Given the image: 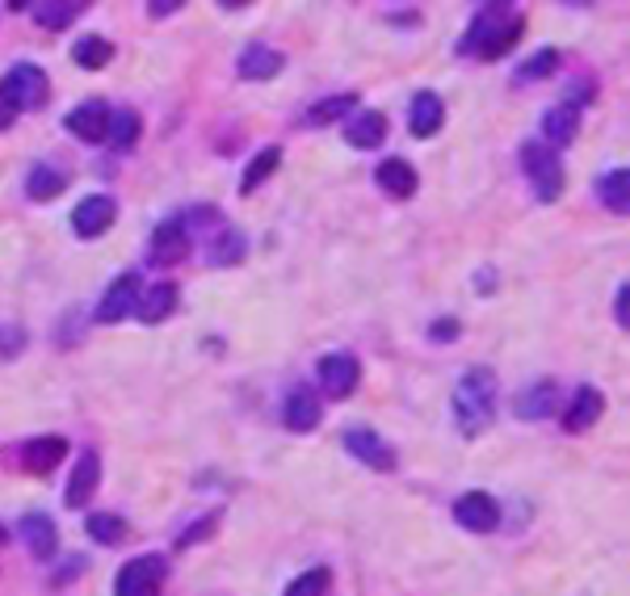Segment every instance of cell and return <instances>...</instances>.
<instances>
[{
	"instance_id": "6da1fadb",
	"label": "cell",
	"mask_w": 630,
	"mask_h": 596,
	"mask_svg": "<svg viewBox=\"0 0 630 596\" xmlns=\"http://www.w3.org/2000/svg\"><path fill=\"white\" fill-rule=\"evenodd\" d=\"M450 407H454V429H459L466 441H479V437L496 425V407H500V386H496L492 370H488V366L463 370Z\"/></svg>"
},
{
	"instance_id": "7a4b0ae2",
	"label": "cell",
	"mask_w": 630,
	"mask_h": 596,
	"mask_svg": "<svg viewBox=\"0 0 630 596\" xmlns=\"http://www.w3.org/2000/svg\"><path fill=\"white\" fill-rule=\"evenodd\" d=\"M525 34V17L518 13H504V9H479V17L466 26L459 55H475L484 63H492L500 55H509Z\"/></svg>"
},
{
	"instance_id": "3957f363",
	"label": "cell",
	"mask_w": 630,
	"mask_h": 596,
	"mask_svg": "<svg viewBox=\"0 0 630 596\" xmlns=\"http://www.w3.org/2000/svg\"><path fill=\"white\" fill-rule=\"evenodd\" d=\"M521 172H525V181H530V190L534 198L543 202V206H555L559 198H563V160H559V152L543 143V139H525L521 143Z\"/></svg>"
},
{
	"instance_id": "277c9868",
	"label": "cell",
	"mask_w": 630,
	"mask_h": 596,
	"mask_svg": "<svg viewBox=\"0 0 630 596\" xmlns=\"http://www.w3.org/2000/svg\"><path fill=\"white\" fill-rule=\"evenodd\" d=\"M0 97L13 114H38L51 102V81L38 63H13L0 81Z\"/></svg>"
},
{
	"instance_id": "5b68a950",
	"label": "cell",
	"mask_w": 630,
	"mask_h": 596,
	"mask_svg": "<svg viewBox=\"0 0 630 596\" xmlns=\"http://www.w3.org/2000/svg\"><path fill=\"white\" fill-rule=\"evenodd\" d=\"M168 584V559L147 550V555H135L127 559L118 575H114V596H165Z\"/></svg>"
},
{
	"instance_id": "8992f818",
	"label": "cell",
	"mask_w": 630,
	"mask_h": 596,
	"mask_svg": "<svg viewBox=\"0 0 630 596\" xmlns=\"http://www.w3.org/2000/svg\"><path fill=\"white\" fill-rule=\"evenodd\" d=\"M316 382H320V395L332 404H345L354 400L357 386H361V361L354 353H324L316 361Z\"/></svg>"
},
{
	"instance_id": "52a82bcc",
	"label": "cell",
	"mask_w": 630,
	"mask_h": 596,
	"mask_svg": "<svg viewBox=\"0 0 630 596\" xmlns=\"http://www.w3.org/2000/svg\"><path fill=\"white\" fill-rule=\"evenodd\" d=\"M341 445H345V454H349V458L361 462V466H366V470H375V475H391V470L400 466V454H395V445H391L383 433L366 429V425H354V429H345V433H341Z\"/></svg>"
},
{
	"instance_id": "ba28073f",
	"label": "cell",
	"mask_w": 630,
	"mask_h": 596,
	"mask_svg": "<svg viewBox=\"0 0 630 596\" xmlns=\"http://www.w3.org/2000/svg\"><path fill=\"white\" fill-rule=\"evenodd\" d=\"M193 252V236L190 227H186V218H165V223H156V231H152V240H147V265L152 270H177L181 261H190Z\"/></svg>"
},
{
	"instance_id": "9c48e42d",
	"label": "cell",
	"mask_w": 630,
	"mask_h": 596,
	"mask_svg": "<svg viewBox=\"0 0 630 596\" xmlns=\"http://www.w3.org/2000/svg\"><path fill=\"white\" fill-rule=\"evenodd\" d=\"M450 516H454V525H459V529L488 538V534L500 529L504 509H500V500H496L492 491H463V496L450 504Z\"/></svg>"
},
{
	"instance_id": "30bf717a",
	"label": "cell",
	"mask_w": 630,
	"mask_h": 596,
	"mask_svg": "<svg viewBox=\"0 0 630 596\" xmlns=\"http://www.w3.org/2000/svg\"><path fill=\"white\" fill-rule=\"evenodd\" d=\"M139 290H143V277H139L135 270L118 273L110 286H106V295L97 298L93 320H97V324H122V320H131V315H135Z\"/></svg>"
},
{
	"instance_id": "8fae6325",
	"label": "cell",
	"mask_w": 630,
	"mask_h": 596,
	"mask_svg": "<svg viewBox=\"0 0 630 596\" xmlns=\"http://www.w3.org/2000/svg\"><path fill=\"white\" fill-rule=\"evenodd\" d=\"M282 425L299 437L316 433V429L324 425V400H320V391L307 386V382H295V386L286 391V400H282Z\"/></svg>"
},
{
	"instance_id": "7c38bea8",
	"label": "cell",
	"mask_w": 630,
	"mask_h": 596,
	"mask_svg": "<svg viewBox=\"0 0 630 596\" xmlns=\"http://www.w3.org/2000/svg\"><path fill=\"white\" fill-rule=\"evenodd\" d=\"M97 488H102V454H97V450H81L76 462H72L68 488H63V509L84 513V509L97 500Z\"/></svg>"
},
{
	"instance_id": "4fadbf2b",
	"label": "cell",
	"mask_w": 630,
	"mask_h": 596,
	"mask_svg": "<svg viewBox=\"0 0 630 596\" xmlns=\"http://www.w3.org/2000/svg\"><path fill=\"white\" fill-rule=\"evenodd\" d=\"M198 245H202V252H206V265H211V270L245 265V257H248V236L240 231V227H231L227 218H223L219 227H211Z\"/></svg>"
},
{
	"instance_id": "5bb4252c",
	"label": "cell",
	"mask_w": 630,
	"mask_h": 596,
	"mask_svg": "<svg viewBox=\"0 0 630 596\" xmlns=\"http://www.w3.org/2000/svg\"><path fill=\"white\" fill-rule=\"evenodd\" d=\"M563 407V391H559V382L555 379H538V382H530V386H521L518 391V400H513V416L518 420H550L555 412Z\"/></svg>"
},
{
	"instance_id": "9a60e30c",
	"label": "cell",
	"mask_w": 630,
	"mask_h": 596,
	"mask_svg": "<svg viewBox=\"0 0 630 596\" xmlns=\"http://www.w3.org/2000/svg\"><path fill=\"white\" fill-rule=\"evenodd\" d=\"M17 534H22V543H26L29 559H38V563H51L59 555V525L51 513H43V509H29L22 521H17Z\"/></svg>"
},
{
	"instance_id": "2e32d148",
	"label": "cell",
	"mask_w": 630,
	"mask_h": 596,
	"mask_svg": "<svg viewBox=\"0 0 630 596\" xmlns=\"http://www.w3.org/2000/svg\"><path fill=\"white\" fill-rule=\"evenodd\" d=\"M114 218H118V202L110 193H88V198H81V206L72 211V231L81 240H102L114 227Z\"/></svg>"
},
{
	"instance_id": "e0dca14e",
	"label": "cell",
	"mask_w": 630,
	"mask_h": 596,
	"mask_svg": "<svg viewBox=\"0 0 630 596\" xmlns=\"http://www.w3.org/2000/svg\"><path fill=\"white\" fill-rule=\"evenodd\" d=\"M68 450H72V441H68V437H59V433L29 437L26 445H22V466H26V475H34V479H47L51 470L63 466Z\"/></svg>"
},
{
	"instance_id": "ac0fdd59",
	"label": "cell",
	"mask_w": 630,
	"mask_h": 596,
	"mask_svg": "<svg viewBox=\"0 0 630 596\" xmlns=\"http://www.w3.org/2000/svg\"><path fill=\"white\" fill-rule=\"evenodd\" d=\"M375 186H379L391 202H408V198H416V190H420V172H416V164L404 160V156H387V160L375 168Z\"/></svg>"
},
{
	"instance_id": "d6986e66",
	"label": "cell",
	"mask_w": 630,
	"mask_h": 596,
	"mask_svg": "<svg viewBox=\"0 0 630 596\" xmlns=\"http://www.w3.org/2000/svg\"><path fill=\"white\" fill-rule=\"evenodd\" d=\"M177 307H181V286L177 282H156V286H147V290H139V302H135V320L139 324H165L177 315Z\"/></svg>"
},
{
	"instance_id": "ffe728a7",
	"label": "cell",
	"mask_w": 630,
	"mask_h": 596,
	"mask_svg": "<svg viewBox=\"0 0 630 596\" xmlns=\"http://www.w3.org/2000/svg\"><path fill=\"white\" fill-rule=\"evenodd\" d=\"M605 416V395L597 391V386H575L572 400H568V407H563V433H589L597 420Z\"/></svg>"
},
{
	"instance_id": "44dd1931",
	"label": "cell",
	"mask_w": 630,
	"mask_h": 596,
	"mask_svg": "<svg viewBox=\"0 0 630 596\" xmlns=\"http://www.w3.org/2000/svg\"><path fill=\"white\" fill-rule=\"evenodd\" d=\"M282 68H286V55L270 47V43H248L240 59H236V76L252 84L274 81V76H282Z\"/></svg>"
},
{
	"instance_id": "7402d4cb",
	"label": "cell",
	"mask_w": 630,
	"mask_h": 596,
	"mask_svg": "<svg viewBox=\"0 0 630 596\" xmlns=\"http://www.w3.org/2000/svg\"><path fill=\"white\" fill-rule=\"evenodd\" d=\"M580 122H584V109L575 102H559L543 114V143H550L555 152L559 147H572L575 135H580Z\"/></svg>"
},
{
	"instance_id": "603a6c76",
	"label": "cell",
	"mask_w": 630,
	"mask_h": 596,
	"mask_svg": "<svg viewBox=\"0 0 630 596\" xmlns=\"http://www.w3.org/2000/svg\"><path fill=\"white\" fill-rule=\"evenodd\" d=\"M445 127V106L433 88H420L408 106V131L416 139H433Z\"/></svg>"
},
{
	"instance_id": "cb8c5ba5",
	"label": "cell",
	"mask_w": 630,
	"mask_h": 596,
	"mask_svg": "<svg viewBox=\"0 0 630 596\" xmlns=\"http://www.w3.org/2000/svg\"><path fill=\"white\" fill-rule=\"evenodd\" d=\"M63 127L81 139V143H106L110 106H106V102H84V106H76L68 118H63Z\"/></svg>"
},
{
	"instance_id": "d4e9b609",
	"label": "cell",
	"mask_w": 630,
	"mask_h": 596,
	"mask_svg": "<svg viewBox=\"0 0 630 596\" xmlns=\"http://www.w3.org/2000/svg\"><path fill=\"white\" fill-rule=\"evenodd\" d=\"M383 139H387V114H379V109H357L354 118L345 122V143L354 152H375V147H383Z\"/></svg>"
},
{
	"instance_id": "484cf974",
	"label": "cell",
	"mask_w": 630,
	"mask_h": 596,
	"mask_svg": "<svg viewBox=\"0 0 630 596\" xmlns=\"http://www.w3.org/2000/svg\"><path fill=\"white\" fill-rule=\"evenodd\" d=\"M88 4L93 0H34V22L43 29H51V34H59V29L72 26L76 17H84Z\"/></svg>"
},
{
	"instance_id": "4316f807",
	"label": "cell",
	"mask_w": 630,
	"mask_h": 596,
	"mask_svg": "<svg viewBox=\"0 0 630 596\" xmlns=\"http://www.w3.org/2000/svg\"><path fill=\"white\" fill-rule=\"evenodd\" d=\"M597 198L609 215H627L630 211V168H605L597 177Z\"/></svg>"
},
{
	"instance_id": "83f0119b",
	"label": "cell",
	"mask_w": 630,
	"mask_h": 596,
	"mask_svg": "<svg viewBox=\"0 0 630 596\" xmlns=\"http://www.w3.org/2000/svg\"><path fill=\"white\" fill-rule=\"evenodd\" d=\"M68 172L63 168H56V164H34L26 177V198L29 202H56L59 193L68 190Z\"/></svg>"
},
{
	"instance_id": "f1b7e54d",
	"label": "cell",
	"mask_w": 630,
	"mask_h": 596,
	"mask_svg": "<svg viewBox=\"0 0 630 596\" xmlns=\"http://www.w3.org/2000/svg\"><path fill=\"white\" fill-rule=\"evenodd\" d=\"M139 139H143V118L135 109H110V127H106V143L114 152H135Z\"/></svg>"
},
{
	"instance_id": "f546056e",
	"label": "cell",
	"mask_w": 630,
	"mask_h": 596,
	"mask_svg": "<svg viewBox=\"0 0 630 596\" xmlns=\"http://www.w3.org/2000/svg\"><path fill=\"white\" fill-rule=\"evenodd\" d=\"M84 534H88L97 546L114 550V546L127 543L131 525H127V516H118V513H88V516H84Z\"/></svg>"
},
{
	"instance_id": "4dcf8cb0",
	"label": "cell",
	"mask_w": 630,
	"mask_h": 596,
	"mask_svg": "<svg viewBox=\"0 0 630 596\" xmlns=\"http://www.w3.org/2000/svg\"><path fill=\"white\" fill-rule=\"evenodd\" d=\"M357 106V93H332V97H320L316 106L302 114V122L307 127H332V122H341V118H349Z\"/></svg>"
},
{
	"instance_id": "1f68e13d",
	"label": "cell",
	"mask_w": 630,
	"mask_h": 596,
	"mask_svg": "<svg viewBox=\"0 0 630 596\" xmlns=\"http://www.w3.org/2000/svg\"><path fill=\"white\" fill-rule=\"evenodd\" d=\"M110 59H114V43L102 38V34H84V38H76V47H72V63L84 68V72H102Z\"/></svg>"
},
{
	"instance_id": "d6a6232c",
	"label": "cell",
	"mask_w": 630,
	"mask_h": 596,
	"mask_svg": "<svg viewBox=\"0 0 630 596\" xmlns=\"http://www.w3.org/2000/svg\"><path fill=\"white\" fill-rule=\"evenodd\" d=\"M277 164H282V147H261V152L248 160L245 177H240V193L252 198V193L261 190V186H265V181L277 172Z\"/></svg>"
},
{
	"instance_id": "836d02e7",
	"label": "cell",
	"mask_w": 630,
	"mask_h": 596,
	"mask_svg": "<svg viewBox=\"0 0 630 596\" xmlns=\"http://www.w3.org/2000/svg\"><path fill=\"white\" fill-rule=\"evenodd\" d=\"M329 593H332V568H324V563L299 571V575L282 588V596H329Z\"/></svg>"
},
{
	"instance_id": "e575fe53",
	"label": "cell",
	"mask_w": 630,
	"mask_h": 596,
	"mask_svg": "<svg viewBox=\"0 0 630 596\" xmlns=\"http://www.w3.org/2000/svg\"><path fill=\"white\" fill-rule=\"evenodd\" d=\"M559 63H563V55L555 51V47H543V51H534L525 63L518 68V84H538L547 81V76H555L559 72Z\"/></svg>"
},
{
	"instance_id": "d590c367",
	"label": "cell",
	"mask_w": 630,
	"mask_h": 596,
	"mask_svg": "<svg viewBox=\"0 0 630 596\" xmlns=\"http://www.w3.org/2000/svg\"><path fill=\"white\" fill-rule=\"evenodd\" d=\"M219 525H223V513L219 509H211V513H202L198 521H190L181 534H177V550H193V546H202V543H211L215 534H219Z\"/></svg>"
},
{
	"instance_id": "8d00e7d4",
	"label": "cell",
	"mask_w": 630,
	"mask_h": 596,
	"mask_svg": "<svg viewBox=\"0 0 630 596\" xmlns=\"http://www.w3.org/2000/svg\"><path fill=\"white\" fill-rule=\"evenodd\" d=\"M29 345V332L22 324H0V361H13L22 357Z\"/></svg>"
},
{
	"instance_id": "74e56055",
	"label": "cell",
	"mask_w": 630,
	"mask_h": 596,
	"mask_svg": "<svg viewBox=\"0 0 630 596\" xmlns=\"http://www.w3.org/2000/svg\"><path fill=\"white\" fill-rule=\"evenodd\" d=\"M459 336H463V324H459L454 315H445V320H433V324H429V341H433V345H454Z\"/></svg>"
},
{
	"instance_id": "f35d334b",
	"label": "cell",
	"mask_w": 630,
	"mask_h": 596,
	"mask_svg": "<svg viewBox=\"0 0 630 596\" xmlns=\"http://www.w3.org/2000/svg\"><path fill=\"white\" fill-rule=\"evenodd\" d=\"M614 320H618V327H630V286L627 282H622L618 295H614Z\"/></svg>"
},
{
	"instance_id": "ab89813d",
	"label": "cell",
	"mask_w": 630,
	"mask_h": 596,
	"mask_svg": "<svg viewBox=\"0 0 630 596\" xmlns=\"http://www.w3.org/2000/svg\"><path fill=\"white\" fill-rule=\"evenodd\" d=\"M186 9V0H147V13L156 17V22H165L173 13H181Z\"/></svg>"
},
{
	"instance_id": "60d3db41",
	"label": "cell",
	"mask_w": 630,
	"mask_h": 596,
	"mask_svg": "<svg viewBox=\"0 0 630 596\" xmlns=\"http://www.w3.org/2000/svg\"><path fill=\"white\" fill-rule=\"evenodd\" d=\"M81 571H84V559H68V563H63V568L51 575V588H63V584H72Z\"/></svg>"
},
{
	"instance_id": "b9f144b4",
	"label": "cell",
	"mask_w": 630,
	"mask_h": 596,
	"mask_svg": "<svg viewBox=\"0 0 630 596\" xmlns=\"http://www.w3.org/2000/svg\"><path fill=\"white\" fill-rule=\"evenodd\" d=\"M475 290H479V295H492V290H496V270L475 273Z\"/></svg>"
},
{
	"instance_id": "7bdbcfd3",
	"label": "cell",
	"mask_w": 630,
	"mask_h": 596,
	"mask_svg": "<svg viewBox=\"0 0 630 596\" xmlns=\"http://www.w3.org/2000/svg\"><path fill=\"white\" fill-rule=\"evenodd\" d=\"M13 118H17V114L4 106V97H0V131H9V127H13Z\"/></svg>"
},
{
	"instance_id": "ee69618b",
	"label": "cell",
	"mask_w": 630,
	"mask_h": 596,
	"mask_svg": "<svg viewBox=\"0 0 630 596\" xmlns=\"http://www.w3.org/2000/svg\"><path fill=\"white\" fill-rule=\"evenodd\" d=\"M479 9H504V4H513V0H475Z\"/></svg>"
},
{
	"instance_id": "f6af8a7d",
	"label": "cell",
	"mask_w": 630,
	"mask_h": 596,
	"mask_svg": "<svg viewBox=\"0 0 630 596\" xmlns=\"http://www.w3.org/2000/svg\"><path fill=\"white\" fill-rule=\"evenodd\" d=\"M4 4H9L13 13H26V9H29V4H34V0H4Z\"/></svg>"
},
{
	"instance_id": "bcb514c9",
	"label": "cell",
	"mask_w": 630,
	"mask_h": 596,
	"mask_svg": "<svg viewBox=\"0 0 630 596\" xmlns=\"http://www.w3.org/2000/svg\"><path fill=\"white\" fill-rule=\"evenodd\" d=\"M559 4H572V9H593L597 0H559Z\"/></svg>"
},
{
	"instance_id": "7dc6e473",
	"label": "cell",
	"mask_w": 630,
	"mask_h": 596,
	"mask_svg": "<svg viewBox=\"0 0 630 596\" xmlns=\"http://www.w3.org/2000/svg\"><path fill=\"white\" fill-rule=\"evenodd\" d=\"M223 9H248V4H252V0H219Z\"/></svg>"
},
{
	"instance_id": "c3c4849f",
	"label": "cell",
	"mask_w": 630,
	"mask_h": 596,
	"mask_svg": "<svg viewBox=\"0 0 630 596\" xmlns=\"http://www.w3.org/2000/svg\"><path fill=\"white\" fill-rule=\"evenodd\" d=\"M4 543H9V529H4V525H0V550H4Z\"/></svg>"
}]
</instances>
